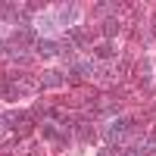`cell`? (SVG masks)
<instances>
[{
	"instance_id": "1",
	"label": "cell",
	"mask_w": 156,
	"mask_h": 156,
	"mask_svg": "<svg viewBox=\"0 0 156 156\" xmlns=\"http://www.w3.org/2000/svg\"><path fill=\"white\" fill-rule=\"evenodd\" d=\"M37 56H41V59L59 56V44L53 41V37H37Z\"/></svg>"
},
{
	"instance_id": "2",
	"label": "cell",
	"mask_w": 156,
	"mask_h": 156,
	"mask_svg": "<svg viewBox=\"0 0 156 156\" xmlns=\"http://www.w3.org/2000/svg\"><path fill=\"white\" fill-rule=\"evenodd\" d=\"M37 84H41V87H62V84H66V75L56 72V69H47V72H41Z\"/></svg>"
},
{
	"instance_id": "3",
	"label": "cell",
	"mask_w": 156,
	"mask_h": 156,
	"mask_svg": "<svg viewBox=\"0 0 156 156\" xmlns=\"http://www.w3.org/2000/svg\"><path fill=\"white\" fill-rule=\"evenodd\" d=\"M69 41H72V47H90V44H94V37H90V31H87V28L75 25V28L69 31Z\"/></svg>"
},
{
	"instance_id": "4",
	"label": "cell",
	"mask_w": 156,
	"mask_h": 156,
	"mask_svg": "<svg viewBox=\"0 0 156 156\" xmlns=\"http://www.w3.org/2000/svg\"><path fill=\"white\" fill-rule=\"evenodd\" d=\"M94 56H97V59H103V62H109V59H115V47H112V41H106V44H100V47H94Z\"/></svg>"
},
{
	"instance_id": "5",
	"label": "cell",
	"mask_w": 156,
	"mask_h": 156,
	"mask_svg": "<svg viewBox=\"0 0 156 156\" xmlns=\"http://www.w3.org/2000/svg\"><path fill=\"white\" fill-rule=\"evenodd\" d=\"M22 94V90L16 87V81H0V97H3V100H16Z\"/></svg>"
},
{
	"instance_id": "6",
	"label": "cell",
	"mask_w": 156,
	"mask_h": 156,
	"mask_svg": "<svg viewBox=\"0 0 156 156\" xmlns=\"http://www.w3.org/2000/svg\"><path fill=\"white\" fill-rule=\"evenodd\" d=\"M115 34H119V19L106 16V19H103V37H109V41H112Z\"/></svg>"
},
{
	"instance_id": "7",
	"label": "cell",
	"mask_w": 156,
	"mask_h": 156,
	"mask_svg": "<svg viewBox=\"0 0 156 156\" xmlns=\"http://www.w3.org/2000/svg\"><path fill=\"white\" fill-rule=\"evenodd\" d=\"M78 16V6H59V12H56V22L62 25V22H72Z\"/></svg>"
},
{
	"instance_id": "8",
	"label": "cell",
	"mask_w": 156,
	"mask_h": 156,
	"mask_svg": "<svg viewBox=\"0 0 156 156\" xmlns=\"http://www.w3.org/2000/svg\"><path fill=\"white\" fill-rule=\"evenodd\" d=\"M78 134H81V140H87V144H90V140H97V131H94L90 125H81V128H78Z\"/></svg>"
},
{
	"instance_id": "9",
	"label": "cell",
	"mask_w": 156,
	"mask_h": 156,
	"mask_svg": "<svg viewBox=\"0 0 156 156\" xmlns=\"http://www.w3.org/2000/svg\"><path fill=\"white\" fill-rule=\"evenodd\" d=\"M150 140H153V144H156V128H153V131H150Z\"/></svg>"
},
{
	"instance_id": "10",
	"label": "cell",
	"mask_w": 156,
	"mask_h": 156,
	"mask_svg": "<svg viewBox=\"0 0 156 156\" xmlns=\"http://www.w3.org/2000/svg\"><path fill=\"white\" fill-rule=\"evenodd\" d=\"M153 34H156V19H153Z\"/></svg>"
}]
</instances>
